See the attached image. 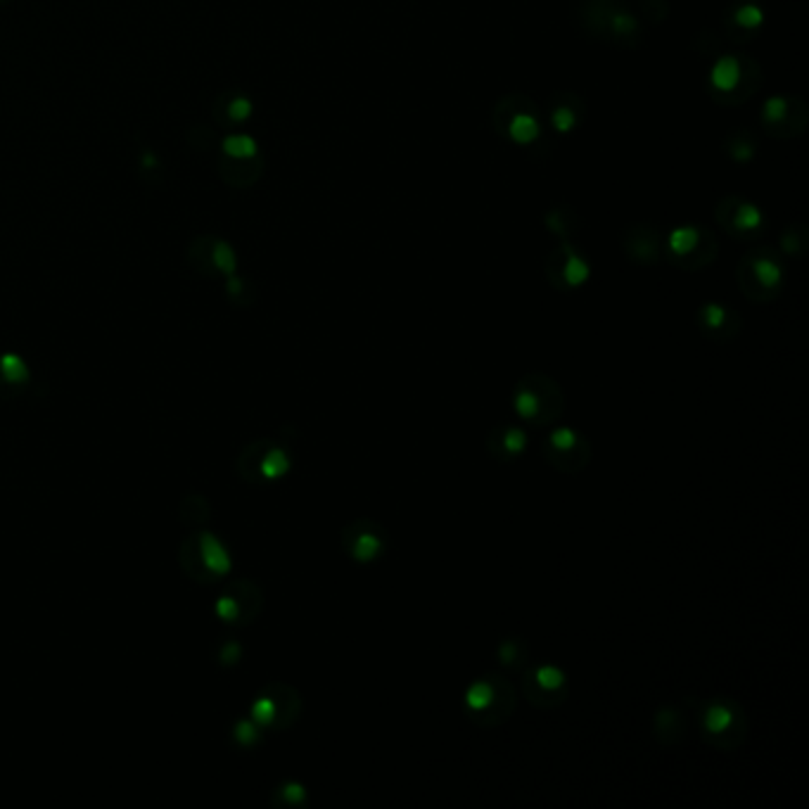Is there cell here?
Segmentation results:
<instances>
[{
	"label": "cell",
	"mask_w": 809,
	"mask_h": 809,
	"mask_svg": "<svg viewBox=\"0 0 809 809\" xmlns=\"http://www.w3.org/2000/svg\"><path fill=\"white\" fill-rule=\"evenodd\" d=\"M691 705L696 707V726L707 745L724 753L741 748L748 736V715L738 700L715 696Z\"/></svg>",
	"instance_id": "6da1fadb"
},
{
	"label": "cell",
	"mask_w": 809,
	"mask_h": 809,
	"mask_svg": "<svg viewBox=\"0 0 809 809\" xmlns=\"http://www.w3.org/2000/svg\"><path fill=\"white\" fill-rule=\"evenodd\" d=\"M513 411L530 428L546 430L558 423L565 411L563 387L546 373H530L513 387Z\"/></svg>",
	"instance_id": "7a4b0ae2"
},
{
	"label": "cell",
	"mask_w": 809,
	"mask_h": 809,
	"mask_svg": "<svg viewBox=\"0 0 809 809\" xmlns=\"http://www.w3.org/2000/svg\"><path fill=\"white\" fill-rule=\"evenodd\" d=\"M518 691L501 672L477 677L465 691V715L480 729H494L513 717Z\"/></svg>",
	"instance_id": "3957f363"
},
{
	"label": "cell",
	"mask_w": 809,
	"mask_h": 809,
	"mask_svg": "<svg viewBox=\"0 0 809 809\" xmlns=\"http://www.w3.org/2000/svg\"><path fill=\"white\" fill-rule=\"evenodd\" d=\"M762 86L760 65L753 57L722 55L710 69V88L717 103L743 105Z\"/></svg>",
	"instance_id": "277c9868"
},
{
	"label": "cell",
	"mask_w": 809,
	"mask_h": 809,
	"mask_svg": "<svg viewBox=\"0 0 809 809\" xmlns=\"http://www.w3.org/2000/svg\"><path fill=\"white\" fill-rule=\"evenodd\" d=\"M582 3V24L589 34L615 46H639L641 24L629 12L622 0H579Z\"/></svg>",
	"instance_id": "5b68a950"
},
{
	"label": "cell",
	"mask_w": 809,
	"mask_h": 809,
	"mask_svg": "<svg viewBox=\"0 0 809 809\" xmlns=\"http://www.w3.org/2000/svg\"><path fill=\"white\" fill-rule=\"evenodd\" d=\"M786 280L781 257L769 247H755L738 261L736 283L741 292L753 302H772L779 297Z\"/></svg>",
	"instance_id": "8992f818"
},
{
	"label": "cell",
	"mask_w": 809,
	"mask_h": 809,
	"mask_svg": "<svg viewBox=\"0 0 809 809\" xmlns=\"http://www.w3.org/2000/svg\"><path fill=\"white\" fill-rule=\"evenodd\" d=\"M178 565L197 584L219 582L231 570V553L212 532H195L178 549Z\"/></svg>",
	"instance_id": "52a82bcc"
},
{
	"label": "cell",
	"mask_w": 809,
	"mask_h": 809,
	"mask_svg": "<svg viewBox=\"0 0 809 809\" xmlns=\"http://www.w3.org/2000/svg\"><path fill=\"white\" fill-rule=\"evenodd\" d=\"M492 121L503 138L515 145H532L541 138V114L527 95H506L494 107Z\"/></svg>",
	"instance_id": "ba28073f"
},
{
	"label": "cell",
	"mask_w": 809,
	"mask_h": 809,
	"mask_svg": "<svg viewBox=\"0 0 809 809\" xmlns=\"http://www.w3.org/2000/svg\"><path fill=\"white\" fill-rule=\"evenodd\" d=\"M238 475L247 484L261 487V484H271L283 477L290 470L292 458L288 449L280 447L273 439H257V442L247 444L238 456Z\"/></svg>",
	"instance_id": "9c48e42d"
},
{
	"label": "cell",
	"mask_w": 809,
	"mask_h": 809,
	"mask_svg": "<svg viewBox=\"0 0 809 809\" xmlns=\"http://www.w3.org/2000/svg\"><path fill=\"white\" fill-rule=\"evenodd\" d=\"M541 454L553 468L565 475H577L586 470L591 461V444L582 432L575 428H546L541 439Z\"/></svg>",
	"instance_id": "30bf717a"
},
{
	"label": "cell",
	"mask_w": 809,
	"mask_h": 809,
	"mask_svg": "<svg viewBox=\"0 0 809 809\" xmlns=\"http://www.w3.org/2000/svg\"><path fill=\"white\" fill-rule=\"evenodd\" d=\"M250 712L252 719L261 726V729L283 731L299 719V712H302V698H299V693L292 689V686L273 681V684L266 686V689L254 698Z\"/></svg>",
	"instance_id": "8fae6325"
},
{
	"label": "cell",
	"mask_w": 809,
	"mask_h": 809,
	"mask_svg": "<svg viewBox=\"0 0 809 809\" xmlns=\"http://www.w3.org/2000/svg\"><path fill=\"white\" fill-rule=\"evenodd\" d=\"M667 254L679 269L700 271L717 257V238L703 226H679L667 238Z\"/></svg>",
	"instance_id": "7c38bea8"
},
{
	"label": "cell",
	"mask_w": 809,
	"mask_h": 809,
	"mask_svg": "<svg viewBox=\"0 0 809 809\" xmlns=\"http://www.w3.org/2000/svg\"><path fill=\"white\" fill-rule=\"evenodd\" d=\"M525 698L539 710H556L568 700V677L556 665L525 667L520 677Z\"/></svg>",
	"instance_id": "4fadbf2b"
},
{
	"label": "cell",
	"mask_w": 809,
	"mask_h": 809,
	"mask_svg": "<svg viewBox=\"0 0 809 809\" xmlns=\"http://www.w3.org/2000/svg\"><path fill=\"white\" fill-rule=\"evenodd\" d=\"M342 549H345L347 558L354 563L371 565L375 560L385 556L387 546H390V537H387L385 527L380 522L361 518L345 525L340 534Z\"/></svg>",
	"instance_id": "5bb4252c"
},
{
	"label": "cell",
	"mask_w": 809,
	"mask_h": 809,
	"mask_svg": "<svg viewBox=\"0 0 809 809\" xmlns=\"http://www.w3.org/2000/svg\"><path fill=\"white\" fill-rule=\"evenodd\" d=\"M807 105L798 95H774L762 107L764 131L776 138L802 136L807 126Z\"/></svg>",
	"instance_id": "9a60e30c"
},
{
	"label": "cell",
	"mask_w": 809,
	"mask_h": 809,
	"mask_svg": "<svg viewBox=\"0 0 809 809\" xmlns=\"http://www.w3.org/2000/svg\"><path fill=\"white\" fill-rule=\"evenodd\" d=\"M264 608V594L250 579L228 584L216 598V615L228 624H250Z\"/></svg>",
	"instance_id": "2e32d148"
},
{
	"label": "cell",
	"mask_w": 809,
	"mask_h": 809,
	"mask_svg": "<svg viewBox=\"0 0 809 809\" xmlns=\"http://www.w3.org/2000/svg\"><path fill=\"white\" fill-rule=\"evenodd\" d=\"M715 216L717 224L738 240H753L757 235H762L764 226H767V219H764L762 209L736 195L722 197Z\"/></svg>",
	"instance_id": "e0dca14e"
},
{
	"label": "cell",
	"mask_w": 809,
	"mask_h": 809,
	"mask_svg": "<svg viewBox=\"0 0 809 809\" xmlns=\"http://www.w3.org/2000/svg\"><path fill=\"white\" fill-rule=\"evenodd\" d=\"M546 278L556 290H577L589 280L591 264L570 242H560L546 259Z\"/></svg>",
	"instance_id": "ac0fdd59"
},
{
	"label": "cell",
	"mask_w": 809,
	"mask_h": 809,
	"mask_svg": "<svg viewBox=\"0 0 809 809\" xmlns=\"http://www.w3.org/2000/svg\"><path fill=\"white\" fill-rule=\"evenodd\" d=\"M696 323L700 328V333L715 342H726L734 340V337L741 333V316L736 314L734 309L724 307L719 302H707L698 309Z\"/></svg>",
	"instance_id": "d6986e66"
},
{
	"label": "cell",
	"mask_w": 809,
	"mask_h": 809,
	"mask_svg": "<svg viewBox=\"0 0 809 809\" xmlns=\"http://www.w3.org/2000/svg\"><path fill=\"white\" fill-rule=\"evenodd\" d=\"M764 24V10L757 0H736L724 15V29L729 38L745 43Z\"/></svg>",
	"instance_id": "ffe728a7"
},
{
	"label": "cell",
	"mask_w": 809,
	"mask_h": 809,
	"mask_svg": "<svg viewBox=\"0 0 809 809\" xmlns=\"http://www.w3.org/2000/svg\"><path fill=\"white\" fill-rule=\"evenodd\" d=\"M487 454L494 458L496 463H513L527 451V432L518 428V425H496L487 435Z\"/></svg>",
	"instance_id": "44dd1931"
},
{
	"label": "cell",
	"mask_w": 809,
	"mask_h": 809,
	"mask_svg": "<svg viewBox=\"0 0 809 809\" xmlns=\"http://www.w3.org/2000/svg\"><path fill=\"white\" fill-rule=\"evenodd\" d=\"M624 252H627L629 259L636 261V264L643 266L658 264L662 257L660 233L655 231L653 226L646 224L629 228V231L624 233Z\"/></svg>",
	"instance_id": "7402d4cb"
},
{
	"label": "cell",
	"mask_w": 809,
	"mask_h": 809,
	"mask_svg": "<svg viewBox=\"0 0 809 809\" xmlns=\"http://www.w3.org/2000/svg\"><path fill=\"white\" fill-rule=\"evenodd\" d=\"M582 119H584V105H582V98H579V95L563 93L551 103L549 121L560 136L575 133L579 129V124H582Z\"/></svg>",
	"instance_id": "603a6c76"
},
{
	"label": "cell",
	"mask_w": 809,
	"mask_h": 809,
	"mask_svg": "<svg viewBox=\"0 0 809 809\" xmlns=\"http://www.w3.org/2000/svg\"><path fill=\"white\" fill-rule=\"evenodd\" d=\"M689 731V722H686V715L679 710L677 705H667L660 707L653 717V736L655 741L662 745H674L679 743L681 738Z\"/></svg>",
	"instance_id": "cb8c5ba5"
},
{
	"label": "cell",
	"mask_w": 809,
	"mask_h": 809,
	"mask_svg": "<svg viewBox=\"0 0 809 809\" xmlns=\"http://www.w3.org/2000/svg\"><path fill=\"white\" fill-rule=\"evenodd\" d=\"M29 380V368L19 356L3 354L0 356V397L15 394V390L24 387Z\"/></svg>",
	"instance_id": "d4e9b609"
},
{
	"label": "cell",
	"mask_w": 809,
	"mask_h": 809,
	"mask_svg": "<svg viewBox=\"0 0 809 809\" xmlns=\"http://www.w3.org/2000/svg\"><path fill=\"white\" fill-rule=\"evenodd\" d=\"M496 658L506 670L522 672L527 667V643L518 639V636H511V639H503L499 643V651H496Z\"/></svg>",
	"instance_id": "484cf974"
},
{
	"label": "cell",
	"mask_w": 809,
	"mask_h": 809,
	"mask_svg": "<svg viewBox=\"0 0 809 809\" xmlns=\"http://www.w3.org/2000/svg\"><path fill=\"white\" fill-rule=\"evenodd\" d=\"M726 155L734 162H750L757 155V143L748 131H736L726 138Z\"/></svg>",
	"instance_id": "4316f807"
},
{
	"label": "cell",
	"mask_w": 809,
	"mask_h": 809,
	"mask_svg": "<svg viewBox=\"0 0 809 809\" xmlns=\"http://www.w3.org/2000/svg\"><path fill=\"white\" fill-rule=\"evenodd\" d=\"M224 155L235 159H250L259 155V145L257 140L245 136V133H235V136H228L224 140Z\"/></svg>",
	"instance_id": "83f0119b"
},
{
	"label": "cell",
	"mask_w": 809,
	"mask_h": 809,
	"mask_svg": "<svg viewBox=\"0 0 809 809\" xmlns=\"http://www.w3.org/2000/svg\"><path fill=\"white\" fill-rule=\"evenodd\" d=\"M546 226H549L556 235H560V238H568L570 233H575L577 216L570 207H558L546 216Z\"/></svg>",
	"instance_id": "f1b7e54d"
},
{
	"label": "cell",
	"mask_w": 809,
	"mask_h": 809,
	"mask_svg": "<svg viewBox=\"0 0 809 809\" xmlns=\"http://www.w3.org/2000/svg\"><path fill=\"white\" fill-rule=\"evenodd\" d=\"M781 250L786 254H793V257H800L807 250V228L802 224L788 226L786 231L781 233Z\"/></svg>",
	"instance_id": "f546056e"
},
{
	"label": "cell",
	"mask_w": 809,
	"mask_h": 809,
	"mask_svg": "<svg viewBox=\"0 0 809 809\" xmlns=\"http://www.w3.org/2000/svg\"><path fill=\"white\" fill-rule=\"evenodd\" d=\"M183 513H190V518H186L183 522H186L188 527H197V525H202V522H205V518H202V515H209V503L202 499V496H197V494H190L186 501L181 503V515Z\"/></svg>",
	"instance_id": "4dcf8cb0"
},
{
	"label": "cell",
	"mask_w": 809,
	"mask_h": 809,
	"mask_svg": "<svg viewBox=\"0 0 809 809\" xmlns=\"http://www.w3.org/2000/svg\"><path fill=\"white\" fill-rule=\"evenodd\" d=\"M226 117L231 121H245L252 114V100L247 95H233V98H226Z\"/></svg>",
	"instance_id": "1f68e13d"
},
{
	"label": "cell",
	"mask_w": 809,
	"mask_h": 809,
	"mask_svg": "<svg viewBox=\"0 0 809 809\" xmlns=\"http://www.w3.org/2000/svg\"><path fill=\"white\" fill-rule=\"evenodd\" d=\"M304 798H307V791H304V788L299 786V783H285L283 788H278V791H276L278 805L297 807V805H302Z\"/></svg>",
	"instance_id": "d6a6232c"
},
{
	"label": "cell",
	"mask_w": 809,
	"mask_h": 809,
	"mask_svg": "<svg viewBox=\"0 0 809 809\" xmlns=\"http://www.w3.org/2000/svg\"><path fill=\"white\" fill-rule=\"evenodd\" d=\"M235 738L242 743H250V745L257 743L261 738V726L254 722V719H250V722H240L238 726H235Z\"/></svg>",
	"instance_id": "836d02e7"
},
{
	"label": "cell",
	"mask_w": 809,
	"mask_h": 809,
	"mask_svg": "<svg viewBox=\"0 0 809 809\" xmlns=\"http://www.w3.org/2000/svg\"><path fill=\"white\" fill-rule=\"evenodd\" d=\"M0 3H8V0H0Z\"/></svg>",
	"instance_id": "e575fe53"
}]
</instances>
